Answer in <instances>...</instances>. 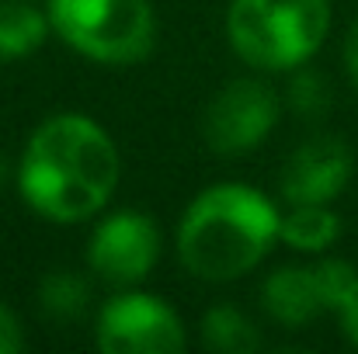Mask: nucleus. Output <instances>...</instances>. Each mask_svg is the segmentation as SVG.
Instances as JSON below:
<instances>
[{
	"mask_svg": "<svg viewBox=\"0 0 358 354\" xmlns=\"http://www.w3.org/2000/svg\"><path fill=\"white\" fill-rule=\"evenodd\" d=\"M24 202L52 223H80L105 209L119 184V149L84 115L49 118L28 142L17 170Z\"/></svg>",
	"mask_w": 358,
	"mask_h": 354,
	"instance_id": "nucleus-1",
	"label": "nucleus"
},
{
	"mask_svg": "<svg viewBox=\"0 0 358 354\" xmlns=\"http://www.w3.org/2000/svg\"><path fill=\"white\" fill-rule=\"evenodd\" d=\"M282 236L275 205L247 184H216L202 191L178 230V250L192 274L230 281L247 274Z\"/></svg>",
	"mask_w": 358,
	"mask_h": 354,
	"instance_id": "nucleus-2",
	"label": "nucleus"
},
{
	"mask_svg": "<svg viewBox=\"0 0 358 354\" xmlns=\"http://www.w3.org/2000/svg\"><path fill=\"white\" fill-rule=\"evenodd\" d=\"M331 24L327 0H234L230 42L257 70H289L306 63Z\"/></svg>",
	"mask_w": 358,
	"mask_h": 354,
	"instance_id": "nucleus-3",
	"label": "nucleus"
},
{
	"mask_svg": "<svg viewBox=\"0 0 358 354\" xmlns=\"http://www.w3.org/2000/svg\"><path fill=\"white\" fill-rule=\"evenodd\" d=\"M49 21L66 45L98 63H136L153 45L146 0H52Z\"/></svg>",
	"mask_w": 358,
	"mask_h": 354,
	"instance_id": "nucleus-4",
	"label": "nucleus"
},
{
	"mask_svg": "<svg viewBox=\"0 0 358 354\" xmlns=\"http://www.w3.org/2000/svg\"><path fill=\"white\" fill-rule=\"evenodd\" d=\"M98 348L105 354H174L185 351V327L171 306L132 292L101 309Z\"/></svg>",
	"mask_w": 358,
	"mask_h": 354,
	"instance_id": "nucleus-5",
	"label": "nucleus"
},
{
	"mask_svg": "<svg viewBox=\"0 0 358 354\" xmlns=\"http://www.w3.org/2000/svg\"><path fill=\"white\" fill-rule=\"evenodd\" d=\"M278 121V98L257 80H234L206 112V139L220 153L254 149Z\"/></svg>",
	"mask_w": 358,
	"mask_h": 354,
	"instance_id": "nucleus-6",
	"label": "nucleus"
},
{
	"mask_svg": "<svg viewBox=\"0 0 358 354\" xmlns=\"http://www.w3.org/2000/svg\"><path fill=\"white\" fill-rule=\"evenodd\" d=\"M157 253H160V233L153 219L139 212H115L98 226L91 239V267L115 285H132L146 278Z\"/></svg>",
	"mask_w": 358,
	"mask_h": 354,
	"instance_id": "nucleus-7",
	"label": "nucleus"
},
{
	"mask_svg": "<svg viewBox=\"0 0 358 354\" xmlns=\"http://www.w3.org/2000/svg\"><path fill=\"white\" fill-rule=\"evenodd\" d=\"M352 177V149L341 139H313L282 170V195L292 205H327Z\"/></svg>",
	"mask_w": 358,
	"mask_h": 354,
	"instance_id": "nucleus-8",
	"label": "nucleus"
},
{
	"mask_svg": "<svg viewBox=\"0 0 358 354\" xmlns=\"http://www.w3.org/2000/svg\"><path fill=\"white\" fill-rule=\"evenodd\" d=\"M264 309L285 323V327H303L313 320L324 306V292L317 281L313 267H282L264 281Z\"/></svg>",
	"mask_w": 358,
	"mask_h": 354,
	"instance_id": "nucleus-9",
	"label": "nucleus"
},
{
	"mask_svg": "<svg viewBox=\"0 0 358 354\" xmlns=\"http://www.w3.org/2000/svg\"><path fill=\"white\" fill-rule=\"evenodd\" d=\"M45 42V17L24 3H0V59L31 56Z\"/></svg>",
	"mask_w": 358,
	"mask_h": 354,
	"instance_id": "nucleus-10",
	"label": "nucleus"
},
{
	"mask_svg": "<svg viewBox=\"0 0 358 354\" xmlns=\"http://www.w3.org/2000/svg\"><path fill=\"white\" fill-rule=\"evenodd\" d=\"M341 233L338 216L324 205H296V212L282 223V239L296 250H324Z\"/></svg>",
	"mask_w": 358,
	"mask_h": 354,
	"instance_id": "nucleus-11",
	"label": "nucleus"
},
{
	"mask_svg": "<svg viewBox=\"0 0 358 354\" xmlns=\"http://www.w3.org/2000/svg\"><path fill=\"white\" fill-rule=\"evenodd\" d=\"M202 337L213 351H223V354H247L254 351L261 341H257V330L240 316L237 309L230 306H216L206 323H202Z\"/></svg>",
	"mask_w": 358,
	"mask_h": 354,
	"instance_id": "nucleus-12",
	"label": "nucleus"
},
{
	"mask_svg": "<svg viewBox=\"0 0 358 354\" xmlns=\"http://www.w3.org/2000/svg\"><path fill=\"white\" fill-rule=\"evenodd\" d=\"M87 302V285L77 278V274H66V271H56L42 281V306L49 316H59V320H70L84 309Z\"/></svg>",
	"mask_w": 358,
	"mask_h": 354,
	"instance_id": "nucleus-13",
	"label": "nucleus"
},
{
	"mask_svg": "<svg viewBox=\"0 0 358 354\" xmlns=\"http://www.w3.org/2000/svg\"><path fill=\"white\" fill-rule=\"evenodd\" d=\"M313 271H317V281H320V292H324V306L327 309H341L352 299V292L358 288L355 267L345 264V260H324Z\"/></svg>",
	"mask_w": 358,
	"mask_h": 354,
	"instance_id": "nucleus-14",
	"label": "nucleus"
},
{
	"mask_svg": "<svg viewBox=\"0 0 358 354\" xmlns=\"http://www.w3.org/2000/svg\"><path fill=\"white\" fill-rule=\"evenodd\" d=\"M292 105L303 115H320L327 108V87H324L320 73H299L292 80Z\"/></svg>",
	"mask_w": 358,
	"mask_h": 354,
	"instance_id": "nucleus-15",
	"label": "nucleus"
},
{
	"mask_svg": "<svg viewBox=\"0 0 358 354\" xmlns=\"http://www.w3.org/2000/svg\"><path fill=\"white\" fill-rule=\"evenodd\" d=\"M21 348H24L21 323L14 320V313L7 306H0V354H17Z\"/></svg>",
	"mask_w": 358,
	"mask_h": 354,
	"instance_id": "nucleus-16",
	"label": "nucleus"
},
{
	"mask_svg": "<svg viewBox=\"0 0 358 354\" xmlns=\"http://www.w3.org/2000/svg\"><path fill=\"white\" fill-rule=\"evenodd\" d=\"M338 313H341V320H345V330H348V337H352V341L358 344V288L352 292V299H348V302H345Z\"/></svg>",
	"mask_w": 358,
	"mask_h": 354,
	"instance_id": "nucleus-17",
	"label": "nucleus"
},
{
	"mask_svg": "<svg viewBox=\"0 0 358 354\" xmlns=\"http://www.w3.org/2000/svg\"><path fill=\"white\" fill-rule=\"evenodd\" d=\"M345 63H348V77L355 80V87H358V24L352 28V35H348V52H345Z\"/></svg>",
	"mask_w": 358,
	"mask_h": 354,
	"instance_id": "nucleus-18",
	"label": "nucleus"
},
{
	"mask_svg": "<svg viewBox=\"0 0 358 354\" xmlns=\"http://www.w3.org/2000/svg\"><path fill=\"white\" fill-rule=\"evenodd\" d=\"M3 177H7V163H3V156H0V184H3Z\"/></svg>",
	"mask_w": 358,
	"mask_h": 354,
	"instance_id": "nucleus-19",
	"label": "nucleus"
}]
</instances>
